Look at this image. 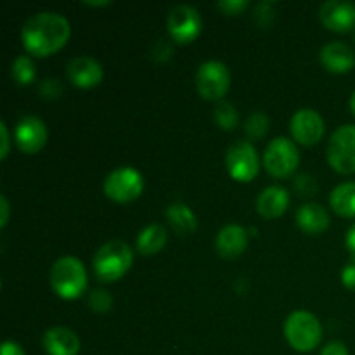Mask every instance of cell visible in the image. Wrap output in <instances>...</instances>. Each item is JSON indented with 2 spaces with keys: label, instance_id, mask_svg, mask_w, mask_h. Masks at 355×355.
<instances>
[{
  "label": "cell",
  "instance_id": "cell-26",
  "mask_svg": "<svg viewBox=\"0 0 355 355\" xmlns=\"http://www.w3.org/2000/svg\"><path fill=\"white\" fill-rule=\"evenodd\" d=\"M89 305L94 312H107L113 307V297L106 290H94L89 295Z\"/></svg>",
  "mask_w": 355,
  "mask_h": 355
},
{
  "label": "cell",
  "instance_id": "cell-24",
  "mask_svg": "<svg viewBox=\"0 0 355 355\" xmlns=\"http://www.w3.org/2000/svg\"><path fill=\"white\" fill-rule=\"evenodd\" d=\"M214 118L217 121V125L224 130H232V128L238 125V113H236V107L232 106L227 101H220L217 103L214 111Z\"/></svg>",
  "mask_w": 355,
  "mask_h": 355
},
{
  "label": "cell",
  "instance_id": "cell-9",
  "mask_svg": "<svg viewBox=\"0 0 355 355\" xmlns=\"http://www.w3.org/2000/svg\"><path fill=\"white\" fill-rule=\"evenodd\" d=\"M231 73L220 61H205L196 71V89L203 99L218 101L227 94Z\"/></svg>",
  "mask_w": 355,
  "mask_h": 355
},
{
  "label": "cell",
  "instance_id": "cell-34",
  "mask_svg": "<svg viewBox=\"0 0 355 355\" xmlns=\"http://www.w3.org/2000/svg\"><path fill=\"white\" fill-rule=\"evenodd\" d=\"M2 355H24V350L21 349L19 343L12 342V340H7L2 345Z\"/></svg>",
  "mask_w": 355,
  "mask_h": 355
},
{
  "label": "cell",
  "instance_id": "cell-13",
  "mask_svg": "<svg viewBox=\"0 0 355 355\" xmlns=\"http://www.w3.org/2000/svg\"><path fill=\"white\" fill-rule=\"evenodd\" d=\"M319 19L328 30L347 33L355 28V3L349 0H328L319 7Z\"/></svg>",
  "mask_w": 355,
  "mask_h": 355
},
{
  "label": "cell",
  "instance_id": "cell-3",
  "mask_svg": "<svg viewBox=\"0 0 355 355\" xmlns=\"http://www.w3.org/2000/svg\"><path fill=\"white\" fill-rule=\"evenodd\" d=\"M51 286L64 300H75L87 288V270L76 257H61L51 269Z\"/></svg>",
  "mask_w": 355,
  "mask_h": 355
},
{
  "label": "cell",
  "instance_id": "cell-27",
  "mask_svg": "<svg viewBox=\"0 0 355 355\" xmlns=\"http://www.w3.org/2000/svg\"><path fill=\"white\" fill-rule=\"evenodd\" d=\"M38 92L45 99H58L62 94V83L55 78H45L38 85Z\"/></svg>",
  "mask_w": 355,
  "mask_h": 355
},
{
  "label": "cell",
  "instance_id": "cell-4",
  "mask_svg": "<svg viewBox=\"0 0 355 355\" xmlns=\"http://www.w3.org/2000/svg\"><path fill=\"white\" fill-rule=\"evenodd\" d=\"M284 336L297 352H311L321 343L322 326L312 312L295 311L284 322Z\"/></svg>",
  "mask_w": 355,
  "mask_h": 355
},
{
  "label": "cell",
  "instance_id": "cell-8",
  "mask_svg": "<svg viewBox=\"0 0 355 355\" xmlns=\"http://www.w3.org/2000/svg\"><path fill=\"white\" fill-rule=\"evenodd\" d=\"M229 175L238 182H250L260 172V156L248 141L234 142L225 153Z\"/></svg>",
  "mask_w": 355,
  "mask_h": 355
},
{
  "label": "cell",
  "instance_id": "cell-31",
  "mask_svg": "<svg viewBox=\"0 0 355 355\" xmlns=\"http://www.w3.org/2000/svg\"><path fill=\"white\" fill-rule=\"evenodd\" d=\"M342 283L347 290L355 291V260L350 262L349 266L343 267L342 270Z\"/></svg>",
  "mask_w": 355,
  "mask_h": 355
},
{
  "label": "cell",
  "instance_id": "cell-30",
  "mask_svg": "<svg viewBox=\"0 0 355 355\" xmlns=\"http://www.w3.org/2000/svg\"><path fill=\"white\" fill-rule=\"evenodd\" d=\"M267 16L272 19V3H270V2L259 3V6H257V9H255L257 23H259L260 26H267V24H269V23H267V19H266Z\"/></svg>",
  "mask_w": 355,
  "mask_h": 355
},
{
  "label": "cell",
  "instance_id": "cell-29",
  "mask_svg": "<svg viewBox=\"0 0 355 355\" xmlns=\"http://www.w3.org/2000/svg\"><path fill=\"white\" fill-rule=\"evenodd\" d=\"M217 7L224 10L227 16H234V14H241L248 7V2L246 0H220Z\"/></svg>",
  "mask_w": 355,
  "mask_h": 355
},
{
  "label": "cell",
  "instance_id": "cell-23",
  "mask_svg": "<svg viewBox=\"0 0 355 355\" xmlns=\"http://www.w3.org/2000/svg\"><path fill=\"white\" fill-rule=\"evenodd\" d=\"M35 75H37V69L30 55H17L10 64V76L17 85H30L33 83Z\"/></svg>",
  "mask_w": 355,
  "mask_h": 355
},
{
  "label": "cell",
  "instance_id": "cell-15",
  "mask_svg": "<svg viewBox=\"0 0 355 355\" xmlns=\"http://www.w3.org/2000/svg\"><path fill=\"white\" fill-rule=\"evenodd\" d=\"M319 61L331 73H349L355 66V52L343 42H328L319 52Z\"/></svg>",
  "mask_w": 355,
  "mask_h": 355
},
{
  "label": "cell",
  "instance_id": "cell-38",
  "mask_svg": "<svg viewBox=\"0 0 355 355\" xmlns=\"http://www.w3.org/2000/svg\"><path fill=\"white\" fill-rule=\"evenodd\" d=\"M350 110H352V113L355 114V92L352 94V97H350Z\"/></svg>",
  "mask_w": 355,
  "mask_h": 355
},
{
  "label": "cell",
  "instance_id": "cell-32",
  "mask_svg": "<svg viewBox=\"0 0 355 355\" xmlns=\"http://www.w3.org/2000/svg\"><path fill=\"white\" fill-rule=\"evenodd\" d=\"M0 135H2V149H0V159H6L7 155L10 151V134L9 128H7L6 121H0Z\"/></svg>",
  "mask_w": 355,
  "mask_h": 355
},
{
  "label": "cell",
  "instance_id": "cell-22",
  "mask_svg": "<svg viewBox=\"0 0 355 355\" xmlns=\"http://www.w3.org/2000/svg\"><path fill=\"white\" fill-rule=\"evenodd\" d=\"M329 205L340 217H355V182H343L329 194Z\"/></svg>",
  "mask_w": 355,
  "mask_h": 355
},
{
  "label": "cell",
  "instance_id": "cell-16",
  "mask_svg": "<svg viewBox=\"0 0 355 355\" xmlns=\"http://www.w3.org/2000/svg\"><path fill=\"white\" fill-rule=\"evenodd\" d=\"M42 345L49 355H76L80 352V338L73 329L64 326L47 329L42 338Z\"/></svg>",
  "mask_w": 355,
  "mask_h": 355
},
{
  "label": "cell",
  "instance_id": "cell-33",
  "mask_svg": "<svg viewBox=\"0 0 355 355\" xmlns=\"http://www.w3.org/2000/svg\"><path fill=\"white\" fill-rule=\"evenodd\" d=\"M321 355H349V349L342 342H329L324 349L321 350Z\"/></svg>",
  "mask_w": 355,
  "mask_h": 355
},
{
  "label": "cell",
  "instance_id": "cell-18",
  "mask_svg": "<svg viewBox=\"0 0 355 355\" xmlns=\"http://www.w3.org/2000/svg\"><path fill=\"white\" fill-rule=\"evenodd\" d=\"M290 207V194L281 186H269L257 198V211L263 218H277Z\"/></svg>",
  "mask_w": 355,
  "mask_h": 355
},
{
  "label": "cell",
  "instance_id": "cell-28",
  "mask_svg": "<svg viewBox=\"0 0 355 355\" xmlns=\"http://www.w3.org/2000/svg\"><path fill=\"white\" fill-rule=\"evenodd\" d=\"M295 189L305 196H314L315 191H318V182L311 173H302L295 179Z\"/></svg>",
  "mask_w": 355,
  "mask_h": 355
},
{
  "label": "cell",
  "instance_id": "cell-5",
  "mask_svg": "<svg viewBox=\"0 0 355 355\" xmlns=\"http://www.w3.org/2000/svg\"><path fill=\"white\" fill-rule=\"evenodd\" d=\"M300 165V153L297 144L288 137H276L267 144L263 153V166L277 179L290 177Z\"/></svg>",
  "mask_w": 355,
  "mask_h": 355
},
{
  "label": "cell",
  "instance_id": "cell-14",
  "mask_svg": "<svg viewBox=\"0 0 355 355\" xmlns=\"http://www.w3.org/2000/svg\"><path fill=\"white\" fill-rule=\"evenodd\" d=\"M68 73L69 82L78 89H92L103 82V66L97 59L90 58V55H76L68 62Z\"/></svg>",
  "mask_w": 355,
  "mask_h": 355
},
{
  "label": "cell",
  "instance_id": "cell-25",
  "mask_svg": "<svg viewBox=\"0 0 355 355\" xmlns=\"http://www.w3.org/2000/svg\"><path fill=\"white\" fill-rule=\"evenodd\" d=\"M269 130V118L262 111H255L248 116L245 123V132L250 139H260L267 134Z\"/></svg>",
  "mask_w": 355,
  "mask_h": 355
},
{
  "label": "cell",
  "instance_id": "cell-20",
  "mask_svg": "<svg viewBox=\"0 0 355 355\" xmlns=\"http://www.w3.org/2000/svg\"><path fill=\"white\" fill-rule=\"evenodd\" d=\"M166 239H168V234L162 224H149L139 232L135 245H137V252L142 255H155L159 250H163Z\"/></svg>",
  "mask_w": 355,
  "mask_h": 355
},
{
  "label": "cell",
  "instance_id": "cell-10",
  "mask_svg": "<svg viewBox=\"0 0 355 355\" xmlns=\"http://www.w3.org/2000/svg\"><path fill=\"white\" fill-rule=\"evenodd\" d=\"M201 21L200 12L193 6L187 3H179L173 7L166 17V28H168L170 37L179 44H191L196 40L198 35L201 33Z\"/></svg>",
  "mask_w": 355,
  "mask_h": 355
},
{
  "label": "cell",
  "instance_id": "cell-11",
  "mask_svg": "<svg viewBox=\"0 0 355 355\" xmlns=\"http://www.w3.org/2000/svg\"><path fill=\"white\" fill-rule=\"evenodd\" d=\"M290 132L297 142L304 146H314L324 135V120L312 107H302L291 116Z\"/></svg>",
  "mask_w": 355,
  "mask_h": 355
},
{
  "label": "cell",
  "instance_id": "cell-36",
  "mask_svg": "<svg viewBox=\"0 0 355 355\" xmlns=\"http://www.w3.org/2000/svg\"><path fill=\"white\" fill-rule=\"evenodd\" d=\"M345 245H347V250H349L350 257L355 260V224L350 225V229L347 231Z\"/></svg>",
  "mask_w": 355,
  "mask_h": 355
},
{
  "label": "cell",
  "instance_id": "cell-2",
  "mask_svg": "<svg viewBox=\"0 0 355 355\" xmlns=\"http://www.w3.org/2000/svg\"><path fill=\"white\" fill-rule=\"evenodd\" d=\"M134 262V252L121 239H113L101 246L94 255V272L104 283H113L128 272Z\"/></svg>",
  "mask_w": 355,
  "mask_h": 355
},
{
  "label": "cell",
  "instance_id": "cell-1",
  "mask_svg": "<svg viewBox=\"0 0 355 355\" xmlns=\"http://www.w3.org/2000/svg\"><path fill=\"white\" fill-rule=\"evenodd\" d=\"M71 37V24L62 14L52 10L35 12L21 28V42L28 54L47 58L61 51Z\"/></svg>",
  "mask_w": 355,
  "mask_h": 355
},
{
  "label": "cell",
  "instance_id": "cell-35",
  "mask_svg": "<svg viewBox=\"0 0 355 355\" xmlns=\"http://www.w3.org/2000/svg\"><path fill=\"white\" fill-rule=\"evenodd\" d=\"M9 201H7V196L6 194H2V196H0V211H2V217H0V227H6L7 225V222H9V214H10V210H9Z\"/></svg>",
  "mask_w": 355,
  "mask_h": 355
},
{
  "label": "cell",
  "instance_id": "cell-17",
  "mask_svg": "<svg viewBox=\"0 0 355 355\" xmlns=\"http://www.w3.org/2000/svg\"><path fill=\"white\" fill-rule=\"evenodd\" d=\"M248 246V232L238 224H227L218 231L215 239L217 253L224 259H236Z\"/></svg>",
  "mask_w": 355,
  "mask_h": 355
},
{
  "label": "cell",
  "instance_id": "cell-12",
  "mask_svg": "<svg viewBox=\"0 0 355 355\" xmlns=\"http://www.w3.org/2000/svg\"><path fill=\"white\" fill-rule=\"evenodd\" d=\"M47 135V127H45L44 120L33 116V114H28L17 121L16 130H14V141L21 151L26 155H35L45 146Z\"/></svg>",
  "mask_w": 355,
  "mask_h": 355
},
{
  "label": "cell",
  "instance_id": "cell-21",
  "mask_svg": "<svg viewBox=\"0 0 355 355\" xmlns=\"http://www.w3.org/2000/svg\"><path fill=\"white\" fill-rule=\"evenodd\" d=\"M165 215L166 218H168L170 225H172L179 234L187 236L191 234V232L196 231L198 227L196 215H194V211L191 210L186 203H180L179 201V203L170 205V207L166 208Z\"/></svg>",
  "mask_w": 355,
  "mask_h": 355
},
{
  "label": "cell",
  "instance_id": "cell-37",
  "mask_svg": "<svg viewBox=\"0 0 355 355\" xmlns=\"http://www.w3.org/2000/svg\"><path fill=\"white\" fill-rule=\"evenodd\" d=\"M87 6H94V7H99V6H110V2H83Z\"/></svg>",
  "mask_w": 355,
  "mask_h": 355
},
{
  "label": "cell",
  "instance_id": "cell-7",
  "mask_svg": "<svg viewBox=\"0 0 355 355\" xmlns=\"http://www.w3.org/2000/svg\"><path fill=\"white\" fill-rule=\"evenodd\" d=\"M104 194L116 203H130L137 200L144 189L142 175L132 166H118L104 179Z\"/></svg>",
  "mask_w": 355,
  "mask_h": 355
},
{
  "label": "cell",
  "instance_id": "cell-19",
  "mask_svg": "<svg viewBox=\"0 0 355 355\" xmlns=\"http://www.w3.org/2000/svg\"><path fill=\"white\" fill-rule=\"evenodd\" d=\"M297 224L307 234H321L329 227V214L322 205L305 203L297 210Z\"/></svg>",
  "mask_w": 355,
  "mask_h": 355
},
{
  "label": "cell",
  "instance_id": "cell-6",
  "mask_svg": "<svg viewBox=\"0 0 355 355\" xmlns=\"http://www.w3.org/2000/svg\"><path fill=\"white\" fill-rule=\"evenodd\" d=\"M326 156L335 172L343 175L355 172V125H342L333 132Z\"/></svg>",
  "mask_w": 355,
  "mask_h": 355
}]
</instances>
